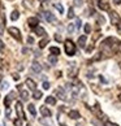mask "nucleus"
Masks as SVG:
<instances>
[{"mask_svg": "<svg viewBox=\"0 0 121 126\" xmlns=\"http://www.w3.org/2000/svg\"><path fill=\"white\" fill-rule=\"evenodd\" d=\"M64 47H65V52H67L68 56H73L74 53H76V44H74L70 39L65 40Z\"/></svg>", "mask_w": 121, "mask_h": 126, "instance_id": "nucleus-1", "label": "nucleus"}, {"mask_svg": "<svg viewBox=\"0 0 121 126\" xmlns=\"http://www.w3.org/2000/svg\"><path fill=\"white\" fill-rule=\"evenodd\" d=\"M109 20H111V25L117 26L121 22V17L116 11H109Z\"/></svg>", "mask_w": 121, "mask_h": 126, "instance_id": "nucleus-2", "label": "nucleus"}, {"mask_svg": "<svg viewBox=\"0 0 121 126\" xmlns=\"http://www.w3.org/2000/svg\"><path fill=\"white\" fill-rule=\"evenodd\" d=\"M117 44H119V42L116 40V38H107V39L103 42V46H104V47L109 48L111 51H113Z\"/></svg>", "mask_w": 121, "mask_h": 126, "instance_id": "nucleus-3", "label": "nucleus"}, {"mask_svg": "<svg viewBox=\"0 0 121 126\" xmlns=\"http://www.w3.org/2000/svg\"><path fill=\"white\" fill-rule=\"evenodd\" d=\"M16 112H17V116L20 120H26V116H25V112H24V107L20 101L16 103Z\"/></svg>", "mask_w": 121, "mask_h": 126, "instance_id": "nucleus-4", "label": "nucleus"}, {"mask_svg": "<svg viewBox=\"0 0 121 126\" xmlns=\"http://www.w3.org/2000/svg\"><path fill=\"white\" fill-rule=\"evenodd\" d=\"M8 32H9V34H11L16 40H18V42L21 40V32H20V30H18L17 27H9Z\"/></svg>", "mask_w": 121, "mask_h": 126, "instance_id": "nucleus-5", "label": "nucleus"}, {"mask_svg": "<svg viewBox=\"0 0 121 126\" xmlns=\"http://www.w3.org/2000/svg\"><path fill=\"white\" fill-rule=\"evenodd\" d=\"M43 17H44V20L48 21V22H55V21H56V17H55L51 12H48V11L43 12Z\"/></svg>", "mask_w": 121, "mask_h": 126, "instance_id": "nucleus-6", "label": "nucleus"}, {"mask_svg": "<svg viewBox=\"0 0 121 126\" xmlns=\"http://www.w3.org/2000/svg\"><path fill=\"white\" fill-rule=\"evenodd\" d=\"M98 7H99L102 11H109V4L107 3V0H99V1H98Z\"/></svg>", "mask_w": 121, "mask_h": 126, "instance_id": "nucleus-7", "label": "nucleus"}, {"mask_svg": "<svg viewBox=\"0 0 121 126\" xmlns=\"http://www.w3.org/2000/svg\"><path fill=\"white\" fill-rule=\"evenodd\" d=\"M27 24H29V26L30 27H36L38 26V24H39V21H38V18L36 17H30V18H27Z\"/></svg>", "mask_w": 121, "mask_h": 126, "instance_id": "nucleus-8", "label": "nucleus"}, {"mask_svg": "<svg viewBox=\"0 0 121 126\" xmlns=\"http://www.w3.org/2000/svg\"><path fill=\"white\" fill-rule=\"evenodd\" d=\"M56 94H57V96H59L61 100H67V94H65V91H64L63 87H59V88H57V90H56Z\"/></svg>", "mask_w": 121, "mask_h": 126, "instance_id": "nucleus-9", "label": "nucleus"}, {"mask_svg": "<svg viewBox=\"0 0 121 126\" xmlns=\"http://www.w3.org/2000/svg\"><path fill=\"white\" fill-rule=\"evenodd\" d=\"M12 99H15V92H11L7 97H5V100H4V104H5V108H9V105H11V101Z\"/></svg>", "mask_w": 121, "mask_h": 126, "instance_id": "nucleus-10", "label": "nucleus"}, {"mask_svg": "<svg viewBox=\"0 0 121 126\" xmlns=\"http://www.w3.org/2000/svg\"><path fill=\"white\" fill-rule=\"evenodd\" d=\"M40 113L43 114L44 117H47V118L51 117V114H52V113H51V110L47 108V107H44V105H43V107H40Z\"/></svg>", "mask_w": 121, "mask_h": 126, "instance_id": "nucleus-11", "label": "nucleus"}, {"mask_svg": "<svg viewBox=\"0 0 121 126\" xmlns=\"http://www.w3.org/2000/svg\"><path fill=\"white\" fill-rule=\"evenodd\" d=\"M26 86L30 88V90H33V91H35V88H36V83L33 81V79H30V78H27L26 79Z\"/></svg>", "mask_w": 121, "mask_h": 126, "instance_id": "nucleus-12", "label": "nucleus"}, {"mask_svg": "<svg viewBox=\"0 0 121 126\" xmlns=\"http://www.w3.org/2000/svg\"><path fill=\"white\" fill-rule=\"evenodd\" d=\"M31 69H33V72H35V73H40L42 72V65L39 63L34 61V63H33V65H31Z\"/></svg>", "mask_w": 121, "mask_h": 126, "instance_id": "nucleus-13", "label": "nucleus"}, {"mask_svg": "<svg viewBox=\"0 0 121 126\" xmlns=\"http://www.w3.org/2000/svg\"><path fill=\"white\" fill-rule=\"evenodd\" d=\"M86 40H87V36L86 35H82L78 38V46H80L81 48H85V46H86Z\"/></svg>", "mask_w": 121, "mask_h": 126, "instance_id": "nucleus-14", "label": "nucleus"}, {"mask_svg": "<svg viewBox=\"0 0 121 126\" xmlns=\"http://www.w3.org/2000/svg\"><path fill=\"white\" fill-rule=\"evenodd\" d=\"M34 31H35V34L38 35V36H43V35H46V30L43 29V27H40V26L34 27Z\"/></svg>", "mask_w": 121, "mask_h": 126, "instance_id": "nucleus-15", "label": "nucleus"}, {"mask_svg": "<svg viewBox=\"0 0 121 126\" xmlns=\"http://www.w3.org/2000/svg\"><path fill=\"white\" fill-rule=\"evenodd\" d=\"M69 117H70L72 120H77V118L81 117V114H80V112H78V110H70V112H69Z\"/></svg>", "mask_w": 121, "mask_h": 126, "instance_id": "nucleus-16", "label": "nucleus"}, {"mask_svg": "<svg viewBox=\"0 0 121 126\" xmlns=\"http://www.w3.org/2000/svg\"><path fill=\"white\" fill-rule=\"evenodd\" d=\"M72 65H73V66H72V69H70V70H69L68 73H69V76H70L72 78H74V77L77 76V73H78V69L74 66V64H72Z\"/></svg>", "mask_w": 121, "mask_h": 126, "instance_id": "nucleus-17", "label": "nucleus"}, {"mask_svg": "<svg viewBox=\"0 0 121 126\" xmlns=\"http://www.w3.org/2000/svg\"><path fill=\"white\" fill-rule=\"evenodd\" d=\"M46 103L50 104V105H55V104H56V99H55L53 96H47V97H46Z\"/></svg>", "mask_w": 121, "mask_h": 126, "instance_id": "nucleus-18", "label": "nucleus"}, {"mask_svg": "<svg viewBox=\"0 0 121 126\" xmlns=\"http://www.w3.org/2000/svg\"><path fill=\"white\" fill-rule=\"evenodd\" d=\"M50 52L52 53L53 56H59V55H60V49H59L57 47H51V48H50Z\"/></svg>", "mask_w": 121, "mask_h": 126, "instance_id": "nucleus-19", "label": "nucleus"}, {"mask_svg": "<svg viewBox=\"0 0 121 126\" xmlns=\"http://www.w3.org/2000/svg\"><path fill=\"white\" fill-rule=\"evenodd\" d=\"M18 17H20V13H18V11H13L12 15H11V20H12V21H16V20H18Z\"/></svg>", "mask_w": 121, "mask_h": 126, "instance_id": "nucleus-20", "label": "nucleus"}, {"mask_svg": "<svg viewBox=\"0 0 121 126\" xmlns=\"http://www.w3.org/2000/svg\"><path fill=\"white\" fill-rule=\"evenodd\" d=\"M47 43H48V38H44V39H42V40L39 42V47H40V48H44L46 46H47Z\"/></svg>", "mask_w": 121, "mask_h": 126, "instance_id": "nucleus-21", "label": "nucleus"}, {"mask_svg": "<svg viewBox=\"0 0 121 126\" xmlns=\"http://www.w3.org/2000/svg\"><path fill=\"white\" fill-rule=\"evenodd\" d=\"M21 97H22V100H27L29 99V92L25 90H21Z\"/></svg>", "mask_w": 121, "mask_h": 126, "instance_id": "nucleus-22", "label": "nucleus"}, {"mask_svg": "<svg viewBox=\"0 0 121 126\" xmlns=\"http://www.w3.org/2000/svg\"><path fill=\"white\" fill-rule=\"evenodd\" d=\"M27 108H29V112H30L33 116H35V114H36V110H35L34 104H29V107H27Z\"/></svg>", "mask_w": 121, "mask_h": 126, "instance_id": "nucleus-23", "label": "nucleus"}, {"mask_svg": "<svg viewBox=\"0 0 121 126\" xmlns=\"http://www.w3.org/2000/svg\"><path fill=\"white\" fill-rule=\"evenodd\" d=\"M48 61L52 64V65H55V64L57 63V57H56V56H53V55H51L50 57H48Z\"/></svg>", "mask_w": 121, "mask_h": 126, "instance_id": "nucleus-24", "label": "nucleus"}, {"mask_svg": "<svg viewBox=\"0 0 121 126\" xmlns=\"http://www.w3.org/2000/svg\"><path fill=\"white\" fill-rule=\"evenodd\" d=\"M53 7L56 8L57 11L60 12V13H63V12H64V8H63V5H61V4H59V3H55V4H53Z\"/></svg>", "mask_w": 121, "mask_h": 126, "instance_id": "nucleus-25", "label": "nucleus"}, {"mask_svg": "<svg viewBox=\"0 0 121 126\" xmlns=\"http://www.w3.org/2000/svg\"><path fill=\"white\" fill-rule=\"evenodd\" d=\"M68 18L70 20V18H74V11L73 8H69V12H68Z\"/></svg>", "mask_w": 121, "mask_h": 126, "instance_id": "nucleus-26", "label": "nucleus"}, {"mask_svg": "<svg viewBox=\"0 0 121 126\" xmlns=\"http://www.w3.org/2000/svg\"><path fill=\"white\" fill-rule=\"evenodd\" d=\"M74 24H69V26H68V31H69V34H73V31H74Z\"/></svg>", "mask_w": 121, "mask_h": 126, "instance_id": "nucleus-27", "label": "nucleus"}, {"mask_svg": "<svg viewBox=\"0 0 121 126\" xmlns=\"http://www.w3.org/2000/svg\"><path fill=\"white\" fill-rule=\"evenodd\" d=\"M90 31H91L90 24H86V25H85V32H86V34H90Z\"/></svg>", "mask_w": 121, "mask_h": 126, "instance_id": "nucleus-28", "label": "nucleus"}, {"mask_svg": "<svg viewBox=\"0 0 121 126\" xmlns=\"http://www.w3.org/2000/svg\"><path fill=\"white\" fill-rule=\"evenodd\" d=\"M34 97H35L36 100L40 99V97H42V92H40V91H35V92H34Z\"/></svg>", "mask_w": 121, "mask_h": 126, "instance_id": "nucleus-29", "label": "nucleus"}, {"mask_svg": "<svg viewBox=\"0 0 121 126\" xmlns=\"http://www.w3.org/2000/svg\"><path fill=\"white\" fill-rule=\"evenodd\" d=\"M15 126H22V120H20V118H17V120H15Z\"/></svg>", "mask_w": 121, "mask_h": 126, "instance_id": "nucleus-30", "label": "nucleus"}, {"mask_svg": "<svg viewBox=\"0 0 121 126\" xmlns=\"http://www.w3.org/2000/svg\"><path fill=\"white\" fill-rule=\"evenodd\" d=\"M83 4V0H74V5L76 7H81Z\"/></svg>", "mask_w": 121, "mask_h": 126, "instance_id": "nucleus-31", "label": "nucleus"}, {"mask_svg": "<svg viewBox=\"0 0 121 126\" xmlns=\"http://www.w3.org/2000/svg\"><path fill=\"white\" fill-rule=\"evenodd\" d=\"M81 24H82V21L80 20V18H77V21H76V27H77V29H80V27H81Z\"/></svg>", "mask_w": 121, "mask_h": 126, "instance_id": "nucleus-32", "label": "nucleus"}, {"mask_svg": "<svg viewBox=\"0 0 121 126\" xmlns=\"http://www.w3.org/2000/svg\"><path fill=\"white\" fill-rule=\"evenodd\" d=\"M43 88H44V90H48V88H50V83L48 82H43Z\"/></svg>", "mask_w": 121, "mask_h": 126, "instance_id": "nucleus-33", "label": "nucleus"}, {"mask_svg": "<svg viewBox=\"0 0 121 126\" xmlns=\"http://www.w3.org/2000/svg\"><path fill=\"white\" fill-rule=\"evenodd\" d=\"M55 39H56L57 42H61V40H63V38H61V35H60V34H56V35H55Z\"/></svg>", "mask_w": 121, "mask_h": 126, "instance_id": "nucleus-34", "label": "nucleus"}, {"mask_svg": "<svg viewBox=\"0 0 121 126\" xmlns=\"http://www.w3.org/2000/svg\"><path fill=\"white\" fill-rule=\"evenodd\" d=\"M8 86H9V85H8V82H3V83H1V86H0V87L5 90V88H8Z\"/></svg>", "mask_w": 121, "mask_h": 126, "instance_id": "nucleus-35", "label": "nucleus"}, {"mask_svg": "<svg viewBox=\"0 0 121 126\" xmlns=\"http://www.w3.org/2000/svg\"><path fill=\"white\" fill-rule=\"evenodd\" d=\"M0 51H1V52L4 51V43H3L1 40H0Z\"/></svg>", "mask_w": 121, "mask_h": 126, "instance_id": "nucleus-36", "label": "nucleus"}, {"mask_svg": "<svg viewBox=\"0 0 121 126\" xmlns=\"http://www.w3.org/2000/svg\"><path fill=\"white\" fill-rule=\"evenodd\" d=\"M13 79H16V81H18V79H20V76H18V74H13Z\"/></svg>", "mask_w": 121, "mask_h": 126, "instance_id": "nucleus-37", "label": "nucleus"}, {"mask_svg": "<svg viewBox=\"0 0 121 126\" xmlns=\"http://www.w3.org/2000/svg\"><path fill=\"white\" fill-rule=\"evenodd\" d=\"M3 30H4V24H0V34H3Z\"/></svg>", "mask_w": 121, "mask_h": 126, "instance_id": "nucleus-38", "label": "nucleus"}, {"mask_svg": "<svg viewBox=\"0 0 121 126\" xmlns=\"http://www.w3.org/2000/svg\"><path fill=\"white\" fill-rule=\"evenodd\" d=\"M112 1L116 4V5H119V4H121V0H112Z\"/></svg>", "mask_w": 121, "mask_h": 126, "instance_id": "nucleus-39", "label": "nucleus"}, {"mask_svg": "<svg viewBox=\"0 0 121 126\" xmlns=\"http://www.w3.org/2000/svg\"><path fill=\"white\" fill-rule=\"evenodd\" d=\"M107 124V126H119L117 124H111V122H105Z\"/></svg>", "mask_w": 121, "mask_h": 126, "instance_id": "nucleus-40", "label": "nucleus"}, {"mask_svg": "<svg viewBox=\"0 0 121 126\" xmlns=\"http://www.w3.org/2000/svg\"><path fill=\"white\" fill-rule=\"evenodd\" d=\"M27 42H29V43L31 44V43H33V42H34V39H33V38H31V36H29V38H27Z\"/></svg>", "mask_w": 121, "mask_h": 126, "instance_id": "nucleus-41", "label": "nucleus"}, {"mask_svg": "<svg viewBox=\"0 0 121 126\" xmlns=\"http://www.w3.org/2000/svg\"><path fill=\"white\" fill-rule=\"evenodd\" d=\"M117 30H119V31H121V22H120V24L117 25Z\"/></svg>", "mask_w": 121, "mask_h": 126, "instance_id": "nucleus-42", "label": "nucleus"}, {"mask_svg": "<svg viewBox=\"0 0 121 126\" xmlns=\"http://www.w3.org/2000/svg\"><path fill=\"white\" fill-rule=\"evenodd\" d=\"M39 1H42V3H43V1H46V0H39Z\"/></svg>", "mask_w": 121, "mask_h": 126, "instance_id": "nucleus-43", "label": "nucleus"}, {"mask_svg": "<svg viewBox=\"0 0 121 126\" xmlns=\"http://www.w3.org/2000/svg\"><path fill=\"white\" fill-rule=\"evenodd\" d=\"M120 49H121V44H120Z\"/></svg>", "mask_w": 121, "mask_h": 126, "instance_id": "nucleus-44", "label": "nucleus"}, {"mask_svg": "<svg viewBox=\"0 0 121 126\" xmlns=\"http://www.w3.org/2000/svg\"><path fill=\"white\" fill-rule=\"evenodd\" d=\"M120 66H121V63H120Z\"/></svg>", "mask_w": 121, "mask_h": 126, "instance_id": "nucleus-45", "label": "nucleus"}, {"mask_svg": "<svg viewBox=\"0 0 121 126\" xmlns=\"http://www.w3.org/2000/svg\"><path fill=\"white\" fill-rule=\"evenodd\" d=\"M0 78H1V76H0Z\"/></svg>", "mask_w": 121, "mask_h": 126, "instance_id": "nucleus-46", "label": "nucleus"}]
</instances>
